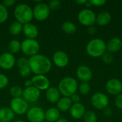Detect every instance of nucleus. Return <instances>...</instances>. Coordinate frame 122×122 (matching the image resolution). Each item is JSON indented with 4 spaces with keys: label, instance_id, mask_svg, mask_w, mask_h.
<instances>
[{
    "label": "nucleus",
    "instance_id": "1",
    "mask_svg": "<svg viewBox=\"0 0 122 122\" xmlns=\"http://www.w3.org/2000/svg\"><path fill=\"white\" fill-rule=\"evenodd\" d=\"M29 66L35 75H45L51 69V61L46 56L41 54L29 58Z\"/></svg>",
    "mask_w": 122,
    "mask_h": 122
},
{
    "label": "nucleus",
    "instance_id": "2",
    "mask_svg": "<svg viewBox=\"0 0 122 122\" xmlns=\"http://www.w3.org/2000/svg\"><path fill=\"white\" fill-rule=\"evenodd\" d=\"M14 15L16 21H19L21 24L30 23L33 19V9L26 4H19L14 9Z\"/></svg>",
    "mask_w": 122,
    "mask_h": 122
},
{
    "label": "nucleus",
    "instance_id": "3",
    "mask_svg": "<svg viewBox=\"0 0 122 122\" xmlns=\"http://www.w3.org/2000/svg\"><path fill=\"white\" fill-rule=\"evenodd\" d=\"M78 86V82L74 78L66 76L61 79L59 83L58 89L63 97L70 98L73 94H76Z\"/></svg>",
    "mask_w": 122,
    "mask_h": 122
},
{
    "label": "nucleus",
    "instance_id": "4",
    "mask_svg": "<svg viewBox=\"0 0 122 122\" xmlns=\"http://www.w3.org/2000/svg\"><path fill=\"white\" fill-rule=\"evenodd\" d=\"M86 53L92 57L97 58L102 56L107 51L105 41L99 38H94L90 40L86 46Z\"/></svg>",
    "mask_w": 122,
    "mask_h": 122
},
{
    "label": "nucleus",
    "instance_id": "5",
    "mask_svg": "<svg viewBox=\"0 0 122 122\" xmlns=\"http://www.w3.org/2000/svg\"><path fill=\"white\" fill-rule=\"evenodd\" d=\"M21 50L27 56H33L39 54L40 44L36 39H26L21 42Z\"/></svg>",
    "mask_w": 122,
    "mask_h": 122
},
{
    "label": "nucleus",
    "instance_id": "6",
    "mask_svg": "<svg viewBox=\"0 0 122 122\" xmlns=\"http://www.w3.org/2000/svg\"><path fill=\"white\" fill-rule=\"evenodd\" d=\"M78 21L85 26H92L96 22L97 16L95 13L89 9H84L78 14Z\"/></svg>",
    "mask_w": 122,
    "mask_h": 122
},
{
    "label": "nucleus",
    "instance_id": "7",
    "mask_svg": "<svg viewBox=\"0 0 122 122\" xmlns=\"http://www.w3.org/2000/svg\"><path fill=\"white\" fill-rule=\"evenodd\" d=\"M10 108L15 114L24 115L26 114L29 108V103L22 97L12 98L10 101Z\"/></svg>",
    "mask_w": 122,
    "mask_h": 122
},
{
    "label": "nucleus",
    "instance_id": "8",
    "mask_svg": "<svg viewBox=\"0 0 122 122\" xmlns=\"http://www.w3.org/2000/svg\"><path fill=\"white\" fill-rule=\"evenodd\" d=\"M51 10L46 3L39 2L34 6L33 9L34 18L39 21L46 20L50 15Z\"/></svg>",
    "mask_w": 122,
    "mask_h": 122
},
{
    "label": "nucleus",
    "instance_id": "9",
    "mask_svg": "<svg viewBox=\"0 0 122 122\" xmlns=\"http://www.w3.org/2000/svg\"><path fill=\"white\" fill-rule=\"evenodd\" d=\"M91 102L93 107L99 110H104L105 108L108 107L109 102L108 97L102 92L94 94L92 97Z\"/></svg>",
    "mask_w": 122,
    "mask_h": 122
},
{
    "label": "nucleus",
    "instance_id": "10",
    "mask_svg": "<svg viewBox=\"0 0 122 122\" xmlns=\"http://www.w3.org/2000/svg\"><path fill=\"white\" fill-rule=\"evenodd\" d=\"M26 118L30 122H42L45 120V112L39 107H32L26 112Z\"/></svg>",
    "mask_w": 122,
    "mask_h": 122
},
{
    "label": "nucleus",
    "instance_id": "11",
    "mask_svg": "<svg viewBox=\"0 0 122 122\" xmlns=\"http://www.w3.org/2000/svg\"><path fill=\"white\" fill-rule=\"evenodd\" d=\"M41 96V91L31 86L29 87H26L23 90L22 98L28 103L36 102Z\"/></svg>",
    "mask_w": 122,
    "mask_h": 122
},
{
    "label": "nucleus",
    "instance_id": "12",
    "mask_svg": "<svg viewBox=\"0 0 122 122\" xmlns=\"http://www.w3.org/2000/svg\"><path fill=\"white\" fill-rule=\"evenodd\" d=\"M16 62L14 54L9 52H5L0 55V67L4 70L11 69Z\"/></svg>",
    "mask_w": 122,
    "mask_h": 122
},
{
    "label": "nucleus",
    "instance_id": "13",
    "mask_svg": "<svg viewBox=\"0 0 122 122\" xmlns=\"http://www.w3.org/2000/svg\"><path fill=\"white\" fill-rule=\"evenodd\" d=\"M31 79L33 86L39 91H46L50 87V81L45 75H34Z\"/></svg>",
    "mask_w": 122,
    "mask_h": 122
},
{
    "label": "nucleus",
    "instance_id": "14",
    "mask_svg": "<svg viewBox=\"0 0 122 122\" xmlns=\"http://www.w3.org/2000/svg\"><path fill=\"white\" fill-rule=\"evenodd\" d=\"M52 61L57 67L64 68L68 65L69 62V57L65 51L59 50L54 53Z\"/></svg>",
    "mask_w": 122,
    "mask_h": 122
},
{
    "label": "nucleus",
    "instance_id": "15",
    "mask_svg": "<svg viewBox=\"0 0 122 122\" xmlns=\"http://www.w3.org/2000/svg\"><path fill=\"white\" fill-rule=\"evenodd\" d=\"M106 89L110 94L117 96L122 92V81L118 79H111L107 82Z\"/></svg>",
    "mask_w": 122,
    "mask_h": 122
},
{
    "label": "nucleus",
    "instance_id": "16",
    "mask_svg": "<svg viewBox=\"0 0 122 122\" xmlns=\"http://www.w3.org/2000/svg\"><path fill=\"white\" fill-rule=\"evenodd\" d=\"M77 78L82 82H89L92 80L93 74L91 69L86 65H81L76 69Z\"/></svg>",
    "mask_w": 122,
    "mask_h": 122
},
{
    "label": "nucleus",
    "instance_id": "17",
    "mask_svg": "<svg viewBox=\"0 0 122 122\" xmlns=\"http://www.w3.org/2000/svg\"><path fill=\"white\" fill-rule=\"evenodd\" d=\"M70 115L75 119H80L84 117L86 110L84 106L81 103L73 104L69 109Z\"/></svg>",
    "mask_w": 122,
    "mask_h": 122
},
{
    "label": "nucleus",
    "instance_id": "18",
    "mask_svg": "<svg viewBox=\"0 0 122 122\" xmlns=\"http://www.w3.org/2000/svg\"><path fill=\"white\" fill-rule=\"evenodd\" d=\"M23 33L26 39H35L39 34V29L36 25L32 23H28L23 25Z\"/></svg>",
    "mask_w": 122,
    "mask_h": 122
},
{
    "label": "nucleus",
    "instance_id": "19",
    "mask_svg": "<svg viewBox=\"0 0 122 122\" xmlns=\"http://www.w3.org/2000/svg\"><path fill=\"white\" fill-rule=\"evenodd\" d=\"M60 92L58 88L54 86H50L49 89L46 90V100L51 103V104H56L57 102L59 100L60 97Z\"/></svg>",
    "mask_w": 122,
    "mask_h": 122
},
{
    "label": "nucleus",
    "instance_id": "20",
    "mask_svg": "<svg viewBox=\"0 0 122 122\" xmlns=\"http://www.w3.org/2000/svg\"><path fill=\"white\" fill-rule=\"evenodd\" d=\"M122 47V41L118 37H113L109 40L107 44V50L109 53L119 51Z\"/></svg>",
    "mask_w": 122,
    "mask_h": 122
},
{
    "label": "nucleus",
    "instance_id": "21",
    "mask_svg": "<svg viewBox=\"0 0 122 122\" xmlns=\"http://www.w3.org/2000/svg\"><path fill=\"white\" fill-rule=\"evenodd\" d=\"M60 119V112L56 107H50L45 112V120L49 122H56Z\"/></svg>",
    "mask_w": 122,
    "mask_h": 122
},
{
    "label": "nucleus",
    "instance_id": "22",
    "mask_svg": "<svg viewBox=\"0 0 122 122\" xmlns=\"http://www.w3.org/2000/svg\"><path fill=\"white\" fill-rule=\"evenodd\" d=\"M15 114L10 107L0 108V121L1 122H9L14 119Z\"/></svg>",
    "mask_w": 122,
    "mask_h": 122
},
{
    "label": "nucleus",
    "instance_id": "23",
    "mask_svg": "<svg viewBox=\"0 0 122 122\" xmlns=\"http://www.w3.org/2000/svg\"><path fill=\"white\" fill-rule=\"evenodd\" d=\"M72 104H73V103L69 97H62L57 102L56 108L59 110V112H65L69 111Z\"/></svg>",
    "mask_w": 122,
    "mask_h": 122
},
{
    "label": "nucleus",
    "instance_id": "24",
    "mask_svg": "<svg viewBox=\"0 0 122 122\" xmlns=\"http://www.w3.org/2000/svg\"><path fill=\"white\" fill-rule=\"evenodd\" d=\"M111 20H112V14H110V12L107 11L99 13L97 16V19H96L97 23L102 26L108 25L110 23Z\"/></svg>",
    "mask_w": 122,
    "mask_h": 122
},
{
    "label": "nucleus",
    "instance_id": "25",
    "mask_svg": "<svg viewBox=\"0 0 122 122\" xmlns=\"http://www.w3.org/2000/svg\"><path fill=\"white\" fill-rule=\"evenodd\" d=\"M22 31H23V24H21L17 21L12 22L9 28V31L10 34L13 36H17L20 34Z\"/></svg>",
    "mask_w": 122,
    "mask_h": 122
},
{
    "label": "nucleus",
    "instance_id": "26",
    "mask_svg": "<svg viewBox=\"0 0 122 122\" xmlns=\"http://www.w3.org/2000/svg\"><path fill=\"white\" fill-rule=\"evenodd\" d=\"M61 29L63 31H64L66 34H73L77 30V28L75 24H74L72 21H64L61 25Z\"/></svg>",
    "mask_w": 122,
    "mask_h": 122
},
{
    "label": "nucleus",
    "instance_id": "27",
    "mask_svg": "<svg viewBox=\"0 0 122 122\" xmlns=\"http://www.w3.org/2000/svg\"><path fill=\"white\" fill-rule=\"evenodd\" d=\"M8 50L12 54L18 53L21 50V42L16 39L10 41L8 44Z\"/></svg>",
    "mask_w": 122,
    "mask_h": 122
},
{
    "label": "nucleus",
    "instance_id": "28",
    "mask_svg": "<svg viewBox=\"0 0 122 122\" xmlns=\"http://www.w3.org/2000/svg\"><path fill=\"white\" fill-rule=\"evenodd\" d=\"M23 89L20 86H13L10 88L9 90V93L10 95L13 97V98H19V97H22V94H23Z\"/></svg>",
    "mask_w": 122,
    "mask_h": 122
},
{
    "label": "nucleus",
    "instance_id": "29",
    "mask_svg": "<svg viewBox=\"0 0 122 122\" xmlns=\"http://www.w3.org/2000/svg\"><path fill=\"white\" fill-rule=\"evenodd\" d=\"M84 122H97V116L93 111H87L84 116Z\"/></svg>",
    "mask_w": 122,
    "mask_h": 122
},
{
    "label": "nucleus",
    "instance_id": "30",
    "mask_svg": "<svg viewBox=\"0 0 122 122\" xmlns=\"http://www.w3.org/2000/svg\"><path fill=\"white\" fill-rule=\"evenodd\" d=\"M9 17V12L7 8L0 3V24L4 23Z\"/></svg>",
    "mask_w": 122,
    "mask_h": 122
},
{
    "label": "nucleus",
    "instance_id": "31",
    "mask_svg": "<svg viewBox=\"0 0 122 122\" xmlns=\"http://www.w3.org/2000/svg\"><path fill=\"white\" fill-rule=\"evenodd\" d=\"M78 89H79V93L81 94L86 95V94H88L90 92L91 87H90V85H89V83H87V82H82V83H81L79 85Z\"/></svg>",
    "mask_w": 122,
    "mask_h": 122
},
{
    "label": "nucleus",
    "instance_id": "32",
    "mask_svg": "<svg viewBox=\"0 0 122 122\" xmlns=\"http://www.w3.org/2000/svg\"><path fill=\"white\" fill-rule=\"evenodd\" d=\"M16 64H17L19 69L29 66V59L26 57H20L17 59Z\"/></svg>",
    "mask_w": 122,
    "mask_h": 122
},
{
    "label": "nucleus",
    "instance_id": "33",
    "mask_svg": "<svg viewBox=\"0 0 122 122\" xmlns=\"http://www.w3.org/2000/svg\"><path fill=\"white\" fill-rule=\"evenodd\" d=\"M9 84V79L8 77L0 73V89H3L6 87Z\"/></svg>",
    "mask_w": 122,
    "mask_h": 122
},
{
    "label": "nucleus",
    "instance_id": "34",
    "mask_svg": "<svg viewBox=\"0 0 122 122\" xmlns=\"http://www.w3.org/2000/svg\"><path fill=\"white\" fill-rule=\"evenodd\" d=\"M102 61L107 64H112L114 61V56H112V54L109 52H105L103 55H102Z\"/></svg>",
    "mask_w": 122,
    "mask_h": 122
},
{
    "label": "nucleus",
    "instance_id": "35",
    "mask_svg": "<svg viewBox=\"0 0 122 122\" xmlns=\"http://www.w3.org/2000/svg\"><path fill=\"white\" fill-rule=\"evenodd\" d=\"M50 10H57L61 6V1L59 0H52L48 4Z\"/></svg>",
    "mask_w": 122,
    "mask_h": 122
},
{
    "label": "nucleus",
    "instance_id": "36",
    "mask_svg": "<svg viewBox=\"0 0 122 122\" xmlns=\"http://www.w3.org/2000/svg\"><path fill=\"white\" fill-rule=\"evenodd\" d=\"M19 74H20L21 76H22V77H28L31 74V69L29 68V66H26V67L19 69Z\"/></svg>",
    "mask_w": 122,
    "mask_h": 122
},
{
    "label": "nucleus",
    "instance_id": "37",
    "mask_svg": "<svg viewBox=\"0 0 122 122\" xmlns=\"http://www.w3.org/2000/svg\"><path fill=\"white\" fill-rule=\"evenodd\" d=\"M114 103H115V106L120 109H122V94H118L116 98H115V101H114Z\"/></svg>",
    "mask_w": 122,
    "mask_h": 122
},
{
    "label": "nucleus",
    "instance_id": "38",
    "mask_svg": "<svg viewBox=\"0 0 122 122\" xmlns=\"http://www.w3.org/2000/svg\"><path fill=\"white\" fill-rule=\"evenodd\" d=\"M92 5H94L96 6H103L104 4H106V0H90Z\"/></svg>",
    "mask_w": 122,
    "mask_h": 122
},
{
    "label": "nucleus",
    "instance_id": "39",
    "mask_svg": "<svg viewBox=\"0 0 122 122\" xmlns=\"http://www.w3.org/2000/svg\"><path fill=\"white\" fill-rule=\"evenodd\" d=\"M16 4V1L15 0H4L2 1V4L4 6H5L6 8L7 7H10L14 6Z\"/></svg>",
    "mask_w": 122,
    "mask_h": 122
},
{
    "label": "nucleus",
    "instance_id": "40",
    "mask_svg": "<svg viewBox=\"0 0 122 122\" xmlns=\"http://www.w3.org/2000/svg\"><path fill=\"white\" fill-rule=\"evenodd\" d=\"M71 102L73 104H76V103H80V101H81V98H80V96L77 94H73L71 97H70Z\"/></svg>",
    "mask_w": 122,
    "mask_h": 122
},
{
    "label": "nucleus",
    "instance_id": "41",
    "mask_svg": "<svg viewBox=\"0 0 122 122\" xmlns=\"http://www.w3.org/2000/svg\"><path fill=\"white\" fill-rule=\"evenodd\" d=\"M103 113H104V114L106 117H111V116L112 115V114H113V111L112 110L111 108L107 107V108H105V109L103 110Z\"/></svg>",
    "mask_w": 122,
    "mask_h": 122
},
{
    "label": "nucleus",
    "instance_id": "42",
    "mask_svg": "<svg viewBox=\"0 0 122 122\" xmlns=\"http://www.w3.org/2000/svg\"><path fill=\"white\" fill-rule=\"evenodd\" d=\"M24 86H25L26 87H29V86H33V84H32L31 79L26 80V81H25V82H24Z\"/></svg>",
    "mask_w": 122,
    "mask_h": 122
},
{
    "label": "nucleus",
    "instance_id": "43",
    "mask_svg": "<svg viewBox=\"0 0 122 122\" xmlns=\"http://www.w3.org/2000/svg\"><path fill=\"white\" fill-rule=\"evenodd\" d=\"M88 32H89L90 34H94L96 32V28L94 27L93 26H89V29H88Z\"/></svg>",
    "mask_w": 122,
    "mask_h": 122
},
{
    "label": "nucleus",
    "instance_id": "44",
    "mask_svg": "<svg viewBox=\"0 0 122 122\" xmlns=\"http://www.w3.org/2000/svg\"><path fill=\"white\" fill-rule=\"evenodd\" d=\"M87 0H76L75 1V3L78 4H85L86 3Z\"/></svg>",
    "mask_w": 122,
    "mask_h": 122
},
{
    "label": "nucleus",
    "instance_id": "45",
    "mask_svg": "<svg viewBox=\"0 0 122 122\" xmlns=\"http://www.w3.org/2000/svg\"><path fill=\"white\" fill-rule=\"evenodd\" d=\"M56 122H69V120H67L66 119H59V120H57Z\"/></svg>",
    "mask_w": 122,
    "mask_h": 122
},
{
    "label": "nucleus",
    "instance_id": "46",
    "mask_svg": "<svg viewBox=\"0 0 122 122\" xmlns=\"http://www.w3.org/2000/svg\"><path fill=\"white\" fill-rule=\"evenodd\" d=\"M85 5H86V6H87V7H90V6H92V3H91V1L89 0V1H86V3L85 4Z\"/></svg>",
    "mask_w": 122,
    "mask_h": 122
},
{
    "label": "nucleus",
    "instance_id": "47",
    "mask_svg": "<svg viewBox=\"0 0 122 122\" xmlns=\"http://www.w3.org/2000/svg\"><path fill=\"white\" fill-rule=\"evenodd\" d=\"M23 122V121H21V120H17V121H16V122Z\"/></svg>",
    "mask_w": 122,
    "mask_h": 122
},
{
    "label": "nucleus",
    "instance_id": "48",
    "mask_svg": "<svg viewBox=\"0 0 122 122\" xmlns=\"http://www.w3.org/2000/svg\"><path fill=\"white\" fill-rule=\"evenodd\" d=\"M42 122H47V121H46V120H44V121H43Z\"/></svg>",
    "mask_w": 122,
    "mask_h": 122
},
{
    "label": "nucleus",
    "instance_id": "49",
    "mask_svg": "<svg viewBox=\"0 0 122 122\" xmlns=\"http://www.w3.org/2000/svg\"><path fill=\"white\" fill-rule=\"evenodd\" d=\"M0 46H1V44H0Z\"/></svg>",
    "mask_w": 122,
    "mask_h": 122
},
{
    "label": "nucleus",
    "instance_id": "50",
    "mask_svg": "<svg viewBox=\"0 0 122 122\" xmlns=\"http://www.w3.org/2000/svg\"><path fill=\"white\" fill-rule=\"evenodd\" d=\"M0 122H1V121H0Z\"/></svg>",
    "mask_w": 122,
    "mask_h": 122
}]
</instances>
